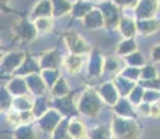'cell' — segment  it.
<instances>
[{"label": "cell", "instance_id": "cell-1", "mask_svg": "<svg viewBox=\"0 0 160 139\" xmlns=\"http://www.w3.org/2000/svg\"><path fill=\"white\" fill-rule=\"evenodd\" d=\"M103 107V100L99 96L98 91H92V89H87L84 91V93L79 96V99L77 100V109L78 113L82 114L85 117L89 118H95L100 114Z\"/></svg>", "mask_w": 160, "mask_h": 139}, {"label": "cell", "instance_id": "cell-2", "mask_svg": "<svg viewBox=\"0 0 160 139\" xmlns=\"http://www.w3.org/2000/svg\"><path fill=\"white\" fill-rule=\"evenodd\" d=\"M112 132L116 139H137L139 135V124L135 118L116 116L112 121Z\"/></svg>", "mask_w": 160, "mask_h": 139}, {"label": "cell", "instance_id": "cell-3", "mask_svg": "<svg viewBox=\"0 0 160 139\" xmlns=\"http://www.w3.org/2000/svg\"><path fill=\"white\" fill-rule=\"evenodd\" d=\"M64 118V116L60 113L58 110H56L54 107L49 109L43 116H41L38 120H36V125L41 129L42 132L49 135H53V132L56 131V128L58 127V124L61 122V120Z\"/></svg>", "mask_w": 160, "mask_h": 139}, {"label": "cell", "instance_id": "cell-4", "mask_svg": "<svg viewBox=\"0 0 160 139\" xmlns=\"http://www.w3.org/2000/svg\"><path fill=\"white\" fill-rule=\"evenodd\" d=\"M100 10H102L103 18H104V28L107 29H114L118 28L120 21H121V13H120V7L116 4L113 0H104L100 4Z\"/></svg>", "mask_w": 160, "mask_h": 139}, {"label": "cell", "instance_id": "cell-5", "mask_svg": "<svg viewBox=\"0 0 160 139\" xmlns=\"http://www.w3.org/2000/svg\"><path fill=\"white\" fill-rule=\"evenodd\" d=\"M64 41H66V45L68 47V50L71 52L72 54H81V56H87L92 52L91 46L88 45L87 42L84 41L81 35L75 32V31H70L64 35Z\"/></svg>", "mask_w": 160, "mask_h": 139}, {"label": "cell", "instance_id": "cell-6", "mask_svg": "<svg viewBox=\"0 0 160 139\" xmlns=\"http://www.w3.org/2000/svg\"><path fill=\"white\" fill-rule=\"evenodd\" d=\"M14 33L20 41L22 42H31L36 35H38V31L35 28V24L31 20H22L18 21L13 25Z\"/></svg>", "mask_w": 160, "mask_h": 139}, {"label": "cell", "instance_id": "cell-7", "mask_svg": "<svg viewBox=\"0 0 160 139\" xmlns=\"http://www.w3.org/2000/svg\"><path fill=\"white\" fill-rule=\"evenodd\" d=\"M159 11V0H139L137 7L134 8V14L137 20L155 18Z\"/></svg>", "mask_w": 160, "mask_h": 139}, {"label": "cell", "instance_id": "cell-8", "mask_svg": "<svg viewBox=\"0 0 160 139\" xmlns=\"http://www.w3.org/2000/svg\"><path fill=\"white\" fill-rule=\"evenodd\" d=\"M98 93L102 97L103 103L109 104V106H116L117 102L121 99V95H120L118 89L114 85V82H104L103 85H100V88L98 89Z\"/></svg>", "mask_w": 160, "mask_h": 139}, {"label": "cell", "instance_id": "cell-9", "mask_svg": "<svg viewBox=\"0 0 160 139\" xmlns=\"http://www.w3.org/2000/svg\"><path fill=\"white\" fill-rule=\"evenodd\" d=\"M27 54L24 52H10L2 58V70L4 72H15L24 63Z\"/></svg>", "mask_w": 160, "mask_h": 139}, {"label": "cell", "instance_id": "cell-10", "mask_svg": "<svg viewBox=\"0 0 160 139\" xmlns=\"http://www.w3.org/2000/svg\"><path fill=\"white\" fill-rule=\"evenodd\" d=\"M25 79H27V85H28L29 92L32 95H35V96H43L46 91L49 89L41 74H31V75L25 77Z\"/></svg>", "mask_w": 160, "mask_h": 139}, {"label": "cell", "instance_id": "cell-11", "mask_svg": "<svg viewBox=\"0 0 160 139\" xmlns=\"http://www.w3.org/2000/svg\"><path fill=\"white\" fill-rule=\"evenodd\" d=\"M63 60L64 58L60 57V53H58L57 49H53V50H49L41 56L39 64H41L42 70H57Z\"/></svg>", "mask_w": 160, "mask_h": 139}, {"label": "cell", "instance_id": "cell-12", "mask_svg": "<svg viewBox=\"0 0 160 139\" xmlns=\"http://www.w3.org/2000/svg\"><path fill=\"white\" fill-rule=\"evenodd\" d=\"M84 27L88 29H99L104 27V18L100 8H92L84 18Z\"/></svg>", "mask_w": 160, "mask_h": 139}, {"label": "cell", "instance_id": "cell-13", "mask_svg": "<svg viewBox=\"0 0 160 139\" xmlns=\"http://www.w3.org/2000/svg\"><path fill=\"white\" fill-rule=\"evenodd\" d=\"M42 68H41V64H39V60H33L32 57L27 56L24 63L20 66V68L15 71V77H27L31 75V74H41Z\"/></svg>", "mask_w": 160, "mask_h": 139}, {"label": "cell", "instance_id": "cell-14", "mask_svg": "<svg viewBox=\"0 0 160 139\" xmlns=\"http://www.w3.org/2000/svg\"><path fill=\"white\" fill-rule=\"evenodd\" d=\"M114 107L116 116H121V117H128V118H135L137 116V106L131 103V100L128 97H121L117 102Z\"/></svg>", "mask_w": 160, "mask_h": 139}, {"label": "cell", "instance_id": "cell-15", "mask_svg": "<svg viewBox=\"0 0 160 139\" xmlns=\"http://www.w3.org/2000/svg\"><path fill=\"white\" fill-rule=\"evenodd\" d=\"M118 31L124 39L135 38V35L138 33L137 21H135L134 18L128 17V15H122L121 21H120V25H118Z\"/></svg>", "mask_w": 160, "mask_h": 139}, {"label": "cell", "instance_id": "cell-16", "mask_svg": "<svg viewBox=\"0 0 160 139\" xmlns=\"http://www.w3.org/2000/svg\"><path fill=\"white\" fill-rule=\"evenodd\" d=\"M43 17H53V4H52V0H41L32 8L29 20L35 21L38 18H43Z\"/></svg>", "mask_w": 160, "mask_h": 139}, {"label": "cell", "instance_id": "cell-17", "mask_svg": "<svg viewBox=\"0 0 160 139\" xmlns=\"http://www.w3.org/2000/svg\"><path fill=\"white\" fill-rule=\"evenodd\" d=\"M138 33L142 36L155 35L160 29V22L156 18H146V20H137Z\"/></svg>", "mask_w": 160, "mask_h": 139}, {"label": "cell", "instance_id": "cell-18", "mask_svg": "<svg viewBox=\"0 0 160 139\" xmlns=\"http://www.w3.org/2000/svg\"><path fill=\"white\" fill-rule=\"evenodd\" d=\"M6 88H7V91L10 92L14 97L24 96V95H27L29 92L25 77H15V78H13L10 82L7 83Z\"/></svg>", "mask_w": 160, "mask_h": 139}, {"label": "cell", "instance_id": "cell-19", "mask_svg": "<svg viewBox=\"0 0 160 139\" xmlns=\"http://www.w3.org/2000/svg\"><path fill=\"white\" fill-rule=\"evenodd\" d=\"M84 63H85V56H81V54H68L66 58L63 60V64L66 67V70L68 71L70 74L75 75L78 74L79 71L82 70L84 67Z\"/></svg>", "mask_w": 160, "mask_h": 139}, {"label": "cell", "instance_id": "cell-20", "mask_svg": "<svg viewBox=\"0 0 160 139\" xmlns=\"http://www.w3.org/2000/svg\"><path fill=\"white\" fill-rule=\"evenodd\" d=\"M104 71V57L98 50L91 52V61H89V75L100 77Z\"/></svg>", "mask_w": 160, "mask_h": 139}, {"label": "cell", "instance_id": "cell-21", "mask_svg": "<svg viewBox=\"0 0 160 139\" xmlns=\"http://www.w3.org/2000/svg\"><path fill=\"white\" fill-rule=\"evenodd\" d=\"M68 132L71 139H85L88 137V131L84 125V121L77 117H72L68 121Z\"/></svg>", "mask_w": 160, "mask_h": 139}, {"label": "cell", "instance_id": "cell-22", "mask_svg": "<svg viewBox=\"0 0 160 139\" xmlns=\"http://www.w3.org/2000/svg\"><path fill=\"white\" fill-rule=\"evenodd\" d=\"M113 82H114V85L117 86V89H118L121 97H128V95L131 93V91L138 85V82L131 81V79L125 78V77L120 75V74H117L116 79Z\"/></svg>", "mask_w": 160, "mask_h": 139}, {"label": "cell", "instance_id": "cell-23", "mask_svg": "<svg viewBox=\"0 0 160 139\" xmlns=\"http://www.w3.org/2000/svg\"><path fill=\"white\" fill-rule=\"evenodd\" d=\"M54 109L58 110L61 114H63L64 117H68L70 113H72V111H78L77 109V102L72 100V99H68L67 97H61V99H54Z\"/></svg>", "mask_w": 160, "mask_h": 139}, {"label": "cell", "instance_id": "cell-24", "mask_svg": "<svg viewBox=\"0 0 160 139\" xmlns=\"http://www.w3.org/2000/svg\"><path fill=\"white\" fill-rule=\"evenodd\" d=\"M138 50V45H137V41L134 38H130V39H124L118 43L116 49V54L120 56V57H127L130 56L131 53Z\"/></svg>", "mask_w": 160, "mask_h": 139}, {"label": "cell", "instance_id": "cell-25", "mask_svg": "<svg viewBox=\"0 0 160 139\" xmlns=\"http://www.w3.org/2000/svg\"><path fill=\"white\" fill-rule=\"evenodd\" d=\"M50 95H52V97H54V99H61V97L70 96V86L63 77H60V78L57 79V82L52 86Z\"/></svg>", "mask_w": 160, "mask_h": 139}, {"label": "cell", "instance_id": "cell-26", "mask_svg": "<svg viewBox=\"0 0 160 139\" xmlns=\"http://www.w3.org/2000/svg\"><path fill=\"white\" fill-rule=\"evenodd\" d=\"M33 106H35V100L29 97L28 95L13 99V109L17 111H32Z\"/></svg>", "mask_w": 160, "mask_h": 139}, {"label": "cell", "instance_id": "cell-27", "mask_svg": "<svg viewBox=\"0 0 160 139\" xmlns=\"http://www.w3.org/2000/svg\"><path fill=\"white\" fill-rule=\"evenodd\" d=\"M52 4H53V17L58 18L71 13L74 3L70 0H52Z\"/></svg>", "mask_w": 160, "mask_h": 139}, {"label": "cell", "instance_id": "cell-28", "mask_svg": "<svg viewBox=\"0 0 160 139\" xmlns=\"http://www.w3.org/2000/svg\"><path fill=\"white\" fill-rule=\"evenodd\" d=\"M92 8H93V6H92L88 0H77L72 4L71 15L74 18H84Z\"/></svg>", "mask_w": 160, "mask_h": 139}, {"label": "cell", "instance_id": "cell-29", "mask_svg": "<svg viewBox=\"0 0 160 139\" xmlns=\"http://www.w3.org/2000/svg\"><path fill=\"white\" fill-rule=\"evenodd\" d=\"M122 63L120 60V56H110V57L104 58V71L106 72H114V74H120L122 71L124 67H121Z\"/></svg>", "mask_w": 160, "mask_h": 139}, {"label": "cell", "instance_id": "cell-30", "mask_svg": "<svg viewBox=\"0 0 160 139\" xmlns=\"http://www.w3.org/2000/svg\"><path fill=\"white\" fill-rule=\"evenodd\" d=\"M89 139H113V132L104 125H98L88 132Z\"/></svg>", "mask_w": 160, "mask_h": 139}, {"label": "cell", "instance_id": "cell-31", "mask_svg": "<svg viewBox=\"0 0 160 139\" xmlns=\"http://www.w3.org/2000/svg\"><path fill=\"white\" fill-rule=\"evenodd\" d=\"M124 64H127L130 67H139V68H142L143 66H146V60L143 57V54L137 50L134 53H131L130 56H127V57H124Z\"/></svg>", "mask_w": 160, "mask_h": 139}, {"label": "cell", "instance_id": "cell-32", "mask_svg": "<svg viewBox=\"0 0 160 139\" xmlns=\"http://www.w3.org/2000/svg\"><path fill=\"white\" fill-rule=\"evenodd\" d=\"M33 24H35V28H36V31H38L39 35L49 33L52 29H53V21H52V17L38 18V20L33 21Z\"/></svg>", "mask_w": 160, "mask_h": 139}, {"label": "cell", "instance_id": "cell-33", "mask_svg": "<svg viewBox=\"0 0 160 139\" xmlns=\"http://www.w3.org/2000/svg\"><path fill=\"white\" fill-rule=\"evenodd\" d=\"M68 121L70 120L67 118V117H64V118L61 120V122L58 124L56 131L52 135V139H71L70 132H68Z\"/></svg>", "mask_w": 160, "mask_h": 139}, {"label": "cell", "instance_id": "cell-34", "mask_svg": "<svg viewBox=\"0 0 160 139\" xmlns=\"http://www.w3.org/2000/svg\"><path fill=\"white\" fill-rule=\"evenodd\" d=\"M14 139H36V135L31 125H21L15 128Z\"/></svg>", "mask_w": 160, "mask_h": 139}, {"label": "cell", "instance_id": "cell-35", "mask_svg": "<svg viewBox=\"0 0 160 139\" xmlns=\"http://www.w3.org/2000/svg\"><path fill=\"white\" fill-rule=\"evenodd\" d=\"M41 75H42V78L45 79V82H46V85H48L49 91H50L52 86H53L54 83L57 82V79L61 77L58 68L57 70H42Z\"/></svg>", "mask_w": 160, "mask_h": 139}, {"label": "cell", "instance_id": "cell-36", "mask_svg": "<svg viewBox=\"0 0 160 139\" xmlns=\"http://www.w3.org/2000/svg\"><path fill=\"white\" fill-rule=\"evenodd\" d=\"M49 110V103H48V99L43 96H36L35 99V106H33V113H35L36 118H39L41 116H43L46 111Z\"/></svg>", "mask_w": 160, "mask_h": 139}, {"label": "cell", "instance_id": "cell-37", "mask_svg": "<svg viewBox=\"0 0 160 139\" xmlns=\"http://www.w3.org/2000/svg\"><path fill=\"white\" fill-rule=\"evenodd\" d=\"M143 96H145V88L138 83V85L131 91V93L128 95V99L131 100V103L134 104V106H138L139 103L143 102Z\"/></svg>", "mask_w": 160, "mask_h": 139}, {"label": "cell", "instance_id": "cell-38", "mask_svg": "<svg viewBox=\"0 0 160 139\" xmlns=\"http://www.w3.org/2000/svg\"><path fill=\"white\" fill-rule=\"evenodd\" d=\"M141 70L142 68H139V67H124L122 68V71L120 72V75H122V77H125V78H128V79H131V81H135V82H139V79H141Z\"/></svg>", "mask_w": 160, "mask_h": 139}, {"label": "cell", "instance_id": "cell-39", "mask_svg": "<svg viewBox=\"0 0 160 139\" xmlns=\"http://www.w3.org/2000/svg\"><path fill=\"white\" fill-rule=\"evenodd\" d=\"M158 78V71L152 64H146L141 70V79L139 81H149V79Z\"/></svg>", "mask_w": 160, "mask_h": 139}, {"label": "cell", "instance_id": "cell-40", "mask_svg": "<svg viewBox=\"0 0 160 139\" xmlns=\"http://www.w3.org/2000/svg\"><path fill=\"white\" fill-rule=\"evenodd\" d=\"M160 100V91H153V89H145V96H143V102L148 103H158Z\"/></svg>", "mask_w": 160, "mask_h": 139}, {"label": "cell", "instance_id": "cell-41", "mask_svg": "<svg viewBox=\"0 0 160 139\" xmlns=\"http://www.w3.org/2000/svg\"><path fill=\"white\" fill-rule=\"evenodd\" d=\"M150 109H152V104L148 102H142L137 106V113L141 117H150Z\"/></svg>", "mask_w": 160, "mask_h": 139}, {"label": "cell", "instance_id": "cell-42", "mask_svg": "<svg viewBox=\"0 0 160 139\" xmlns=\"http://www.w3.org/2000/svg\"><path fill=\"white\" fill-rule=\"evenodd\" d=\"M118 7H125V8H135L139 0H113Z\"/></svg>", "mask_w": 160, "mask_h": 139}, {"label": "cell", "instance_id": "cell-43", "mask_svg": "<svg viewBox=\"0 0 160 139\" xmlns=\"http://www.w3.org/2000/svg\"><path fill=\"white\" fill-rule=\"evenodd\" d=\"M150 58L152 61H156V63H160V43L155 45L150 50Z\"/></svg>", "mask_w": 160, "mask_h": 139}, {"label": "cell", "instance_id": "cell-44", "mask_svg": "<svg viewBox=\"0 0 160 139\" xmlns=\"http://www.w3.org/2000/svg\"><path fill=\"white\" fill-rule=\"evenodd\" d=\"M150 117L152 118H160V103H152V109H150Z\"/></svg>", "mask_w": 160, "mask_h": 139}, {"label": "cell", "instance_id": "cell-45", "mask_svg": "<svg viewBox=\"0 0 160 139\" xmlns=\"http://www.w3.org/2000/svg\"><path fill=\"white\" fill-rule=\"evenodd\" d=\"M95 2H104V0H95Z\"/></svg>", "mask_w": 160, "mask_h": 139}, {"label": "cell", "instance_id": "cell-46", "mask_svg": "<svg viewBox=\"0 0 160 139\" xmlns=\"http://www.w3.org/2000/svg\"><path fill=\"white\" fill-rule=\"evenodd\" d=\"M159 10H160V0H159Z\"/></svg>", "mask_w": 160, "mask_h": 139}]
</instances>
